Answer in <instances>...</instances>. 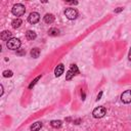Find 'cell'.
Instances as JSON below:
<instances>
[{
	"label": "cell",
	"mask_w": 131,
	"mask_h": 131,
	"mask_svg": "<svg viewBox=\"0 0 131 131\" xmlns=\"http://www.w3.org/2000/svg\"><path fill=\"white\" fill-rule=\"evenodd\" d=\"M11 12H12V14L15 15V16H21V15H24L25 12H26V7H25L23 4H20V3L14 4L13 7H12V9H11Z\"/></svg>",
	"instance_id": "1"
},
{
	"label": "cell",
	"mask_w": 131,
	"mask_h": 131,
	"mask_svg": "<svg viewBox=\"0 0 131 131\" xmlns=\"http://www.w3.org/2000/svg\"><path fill=\"white\" fill-rule=\"evenodd\" d=\"M20 40L18 38H11L7 43V48L8 49H11V50H17L19 47H20Z\"/></svg>",
	"instance_id": "2"
},
{
	"label": "cell",
	"mask_w": 131,
	"mask_h": 131,
	"mask_svg": "<svg viewBox=\"0 0 131 131\" xmlns=\"http://www.w3.org/2000/svg\"><path fill=\"white\" fill-rule=\"evenodd\" d=\"M64 15L69 19H75L78 16V11L75 8H73V7H68L64 10Z\"/></svg>",
	"instance_id": "3"
},
{
	"label": "cell",
	"mask_w": 131,
	"mask_h": 131,
	"mask_svg": "<svg viewBox=\"0 0 131 131\" xmlns=\"http://www.w3.org/2000/svg\"><path fill=\"white\" fill-rule=\"evenodd\" d=\"M105 113H106L105 107H103V106H98V107H95V108L93 110L92 115H93L94 118L99 119V118H102V117L105 115Z\"/></svg>",
	"instance_id": "4"
},
{
	"label": "cell",
	"mask_w": 131,
	"mask_h": 131,
	"mask_svg": "<svg viewBox=\"0 0 131 131\" xmlns=\"http://www.w3.org/2000/svg\"><path fill=\"white\" fill-rule=\"evenodd\" d=\"M39 20H40V14L38 12H31L28 16V21L32 25L37 24Z\"/></svg>",
	"instance_id": "5"
},
{
	"label": "cell",
	"mask_w": 131,
	"mask_h": 131,
	"mask_svg": "<svg viewBox=\"0 0 131 131\" xmlns=\"http://www.w3.org/2000/svg\"><path fill=\"white\" fill-rule=\"evenodd\" d=\"M121 100L124 103H129L131 102V90H126L122 93L121 95Z\"/></svg>",
	"instance_id": "6"
},
{
	"label": "cell",
	"mask_w": 131,
	"mask_h": 131,
	"mask_svg": "<svg viewBox=\"0 0 131 131\" xmlns=\"http://www.w3.org/2000/svg\"><path fill=\"white\" fill-rule=\"evenodd\" d=\"M0 38H1V40H3V41H9L12 37H11V32H9V31H3L2 33H1V36H0Z\"/></svg>",
	"instance_id": "7"
},
{
	"label": "cell",
	"mask_w": 131,
	"mask_h": 131,
	"mask_svg": "<svg viewBox=\"0 0 131 131\" xmlns=\"http://www.w3.org/2000/svg\"><path fill=\"white\" fill-rule=\"evenodd\" d=\"M63 71H64V67H63V64H62V63H59V64L55 68V70H54V74H55L56 77H60V76L63 74Z\"/></svg>",
	"instance_id": "8"
},
{
	"label": "cell",
	"mask_w": 131,
	"mask_h": 131,
	"mask_svg": "<svg viewBox=\"0 0 131 131\" xmlns=\"http://www.w3.org/2000/svg\"><path fill=\"white\" fill-rule=\"evenodd\" d=\"M54 18L55 17H54V15L52 13H46L44 15V21L46 24H52L54 21Z\"/></svg>",
	"instance_id": "9"
},
{
	"label": "cell",
	"mask_w": 131,
	"mask_h": 131,
	"mask_svg": "<svg viewBox=\"0 0 131 131\" xmlns=\"http://www.w3.org/2000/svg\"><path fill=\"white\" fill-rule=\"evenodd\" d=\"M36 37H37V35H36V33H35L34 31H31V30L27 31V33H26V38H27L28 40H34V39H36Z\"/></svg>",
	"instance_id": "10"
},
{
	"label": "cell",
	"mask_w": 131,
	"mask_h": 131,
	"mask_svg": "<svg viewBox=\"0 0 131 131\" xmlns=\"http://www.w3.org/2000/svg\"><path fill=\"white\" fill-rule=\"evenodd\" d=\"M30 53H31V56H32L33 58H38L39 55H40V49L37 48V47H35V48H33V49L31 50Z\"/></svg>",
	"instance_id": "11"
},
{
	"label": "cell",
	"mask_w": 131,
	"mask_h": 131,
	"mask_svg": "<svg viewBox=\"0 0 131 131\" xmlns=\"http://www.w3.org/2000/svg\"><path fill=\"white\" fill-rule=\"evenodd\" d=\"M42 128V123L41 122H36L31 126V131H39Z\"/></svg>",
	"instance_id": "12"
},
{
	"label": "cell",
	"mask_w": 131,
	"mask_h": 131,
	"mask_svg": "<svg viewBox=\"0 0 131 131\" xmlns=\"http://www.w3.org/2000/svg\"><path fill=\"white\" fill-rule=\"evenodd\" d=\"M21 24H23V21H21V19H20V18H14V19L12 20V23H11V25H12V27H13L14 29L19 28Z\"/></svg>",
	"instance_id": "13"
},
{
	"label": "cell",
	"mask_w": 131,
	"mask_h": 131,
	"mask_svg": "<svg viewBox=\"0 0 131 131\" xmlns=\"http://www.w3.org/2000/svg\"><path fill=\"white\" fill-rule=\"evenodd\" d=\"M61 124H62V122H61L60 120H52V121L50 122V125H51V127H53V128H59V127L61 126Z\"/></svg>",
	"instance_id": "14"
},
{
	"label": "cell",
	"mask_w": 131,
	"mask_h": 131,
	"mask_svg": "<svg viewBox=\"0 0 131 131\" xmlns=\"http://www.w3.org/2000/svg\"><path fill=\"white\" fill-rule=\"evenodd\" d=\"M59 34V30L56 29V28H51L49 31H48V35L49 36H57Z\"/></svg>",
	"instance_id": "15"
},
{
	"label": "cell",
	"mask_w": 131,
	"mask_h": 131,
	"mask_svg": "<svg viewBox=\"0 0 131 131\" xmlns=\"http://www.w3.org/2000/svg\"><path fill=\"white\" fill-rule=\"evenodd\" d=\"M41 77H42V75H39L38 77H36V78H35V79H34V80L32 81V83H31V84L29 85V88L31 89V88H32V87H33V86H34V85H35V84L37 83V81H38V80H39V79H40Z\"/></svg>",
	"instance_id": "16"
},
{
	"label": "cell",
	"mask_w": 131,
	"mask_h": 131,
	"mask_svg": "<svg viewBox=\"0 0 131 131\" xmlns=\"http://www.w3.org/2000/svg\"><path fill=\"white\" fill-rule=\"evenodd\" d=\"M3 76H4L5 78H7V77H11V76H12V72L9 71V70H8V71H4V72H3Z\"/></svg>",
	"instance_id": "17"
},
{
	"label": "cell",
	"mask_w": 131,
	"mask_h": 131,
	"mask_svg": "<svg viewBox=\"0 0 131 131\" xmlns=\"http://www.w3.org/2000/svg\"><path fill=\"white\" fill-rule=\"evenodd\" d=\"M123 9H124L123 7H118L117 9H115V12H116V13H118V12H121Z\"/></svg>",
	"instance_id": "18"
},
{
	"label": "cell",
	"mask_w": 131,
	"mask_h": 131,
	"mask_svg": "<svg viewBox=\"0 0 131 131\" xmlns=\"http://www.w3.org/2000/svg\"><path fill=\"white\" fill-rule=\"evenodd\" d=\"M16 54H17V55H24V54H26V51H24V50H23V51H17Z\"/></svg>",
	"instance_id": "19"
},
{
	"label": "cell",
	"mask_w": 131,
	"mask_h": 131,
	"mask_svg": "<svg viewBox=\"0 0 131 131\" xmlns=\"http://www.w3.org/2000/svg\"><path fill=\"white\" fill-rule=\"evenodd\" d=\"M101 95H102V91H100V92H99V94L97 95V98H96V100H99V99H100V97H101Z\"/></svg>",
	"instance_id": "20"
},
{
	"label": "cell",
	"mask_w": 131,
	"mask_h": 131,
	"mask_svg": "<svg viewBox=\"0 0 131 131\" xmlns=\"http://www.w3.org/2000/svg\"><path fill=\"white\" fill-rule=\"evenodd\" d=\"M128 59H129V60H131V48H130V50H129V54H128Z\"/></svg>",
	"instance_id": "21"
}]
</instances>
